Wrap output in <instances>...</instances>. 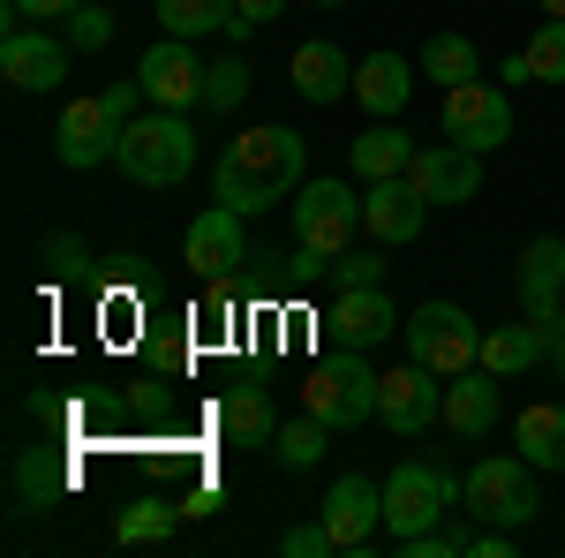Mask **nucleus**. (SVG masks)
<instances>
[{
    "instance_id": "2eb2a0df",
    "label": "nucleus",
    "mask_w": 565,
    "mask_h": 558,
    "mask_svg": "<svg viewBox=\"0 0 565 558\" xmlns=\"http://www.w3.org/2000/svg\"><path fill=\"white\" fill-rule=\"evenodd\" d=\"M317 520L332 528V544L340 551H362L377 528H385V483H370V475H340L332 491H324V506H317Z\"/></svg>"
},
{
    "instance_id": "7ed1b4c3",
    "label": "nucleus",
    "mask_w": 565,
    "mask_h": 558,
    "mask_svg": "<svg viewBox=\"0 0 565 558\" xmlns=\"http://www.w3.org/2000/svg\"><path fill=\"white\" fill-rule=\"evenodd\" d=\"M399 333H407V362H423L437 378H460V370L482 362V325L460 302H423V309H407Z\"/></svg>"
},
{
    "instance_id": "bb28decb",
    "label": "nucleus",
    "mask_w": 565,
    "mask_h": 558,
    "mask_svg": "<svg viewBox=\"0 0 565 558\" xmlns=\"http://www.w3.org/2000/svg\"><path fill=\"white\" fill-rule=\"evenodd\" d=\"M535 362H543V333H535V317H521V325H490V333H482V370L521 378V370H535Z\"/></svg>"
},
{
    "instance_id": "ddd939ff",
    "label": "nucleus",
    "mask_w": 565,
    "mask_h": 558,
    "mask_svg": "<svg viewBox=\"0 0 565 558\" xmlns=\"http://www.w3.org/2000/svg\"><path fill=\"white\" fill-rule=\"evenodd\" d=\"M136 84H143V98H151V106L189 114V106H204V61L189 53V39H174V31H167V39L136 61Z\"/></svg>"
},
{
    "instance_id": "f3484780",
    "label": "nucleus",
    "mask_w": 565,
    "mask_h": 558,
    "mask_svg": "<svg viewBox=\"0 0 565 558\" xmlns=\"http://www.w3.org/2000/svg\"><path fill=\"white\" fill-rule=\"evenodd\" d=\"M407 181H415L430 204H476V189H482V151H468V144H430V151H415Z\"/></svg>"
},
{
    "instance_id": "a211bd4d",
    "label": "nucleus",
    "mask_w": 565,
    "mask_h": 558,
    "mask_svg": "<svg viewBox=\"0 0 565 558\" xmlns=\"http://www.w3.org/2000/svg\"><path fill=\"white\" fill-rule=\"evenodd\" d=\"M287 84L302 91L309 106H340L354 91V69L332 39H309V45H295V61H287Z\"/></svg>"
},
{
    "instance_id": "aec40b11",
    "label": "nucleus",
    "mask_w": 565,
    "mask_h": 558,
    "mask_svg": "<svg viewBox=\"0 0 565 558\" xmlns=\"http://www.w3.org/2000/svg\"><path fill=\"white\" fill-rule=\"evenodd\" d=\"M407 91H415L407 53H370V61H354V106H362L370 122H392V114L407 106Z\"/></svg>"
},
{
    "instance_id": "cd10ccee",
    "label": "nucleus",
    "mask_w": 565,
    "mask_h": 558,
    "mask_svg": "<svg viewBox=\"0 0 565 558\" xmlns=\"http://www.w3.org/2000/svg\"><path fill=\"white\" fill-rule=\"evenodd\" d=\"M348 167L362 173V181H392V173H407V167H415V151H407V136L392 129V122H377V129H362V136H354Z\"/></svg>"
},
{
    "instance_id": "4c0bfd02",
    "label": "nucleus",
    "mask_w": 565,
    "mask_h": 558,
    "mask_svg": "<svg viewBox=\"0 0 565 558\" xmlns=\"http://www.w3.org/2000/svg\"><path fill=\"white\" fill-rule=\"evenodd\" d=\"M535 333H543V362L565 378V309H543V317H535Z\"/></svg>"
},
{
    "instance_id": "39448f33",
    "label": "nucleus",
    "mask_w": 565,
    "mask_h": 558,
    "mask_svg": "<svg viewBox=\"0 0 565 558\" xmlns=\"http://www.w3.org/2000/svg\"><path fill=\"white\" fill-rule=\"evenodd\" d=\"M452 498H460L452 468H437V461H399V468L385 475V536H392V544H407V536L437 528Z\"/></svg>"
},
{
    "instance_id": "c756f323",
    "label": "nucleus",
    "mask_w": 565,
    "mask_h": 558,
    "mask_svg": "<svg viewBox=\"0 0 565 558\" xmlns=\"http://www.w3.org/2000/svg\"><path fill=\"white\" fill-rule=\"evenodd\" d=\"M324 438H332V423H317L302 408V423L271 430V461H279V468H317V461H324Z\"/></svg>"
},
{
    "instance_id": "423d86ee",
    "label": "nucleus",
    "mask_w": 565,
    "mask_h": 558,
    "mask_svg": "<svg viewBox=\"0 0 565 558\" xmlns=\"http://www.w3.org/2000/svg\"><path fill=\"white\" fill-rule=\"evenodd\" d=\"M535 461H521V453H490V461H476L468 468V514L490 520V528H527L535 520Z\"/></svg>"
},
{
    "instance_id": "6e6552de",
    "label": "nucleus",
    "mask_w": 565,
    "mask_h": 558,
    "mask_svg": "<svg viewBox=\"0 0 565 558\" xmlns=\"http://www.w3.org/2000/svg\"><path fill=\"white\" fill-rule=\"evenodd\" d=\"M121 129H129V114H121L106 91H98V98H68L61 122H53V159L76 167V173L106 167V159L121 151Z\"/></svg>"
},
{
    "instance_id": "5701e85b",
    "label": "nucleus",
    "mask_w": 565,
    "mask_h": 558,
    "mask_svg": "<svg viewBox=\"0 0 565 558\" xmlns=\"http://www.w3.org/2000/svg\"><path fill=\"white\" fill-rule=\"evenodd\" d=\"M218 430H226V445H271V430H279L271 392L264 386H226L218 392Z\"/></svg>"
},
{
    "instance_id": "a19ab883",
    "label": "nucleus",
    "mask_w": 565,
    "mask_h": 558,
    "mask_svg": "<svg viewBox=\"0 0 565 558\" xmlns=\"http://www.w3.org/2000/svg\"><path fill=\"white\" fill-rule=\"evenodd\" d=\"M535 8H543V15H565V0H535Z\"/></svg>"
},
{
    "instance_id": "a878e982",
    "label": "nucleus",
    "mask_w": 565,
    "mask_h": 558,
    "mask_svg": "<svg viewBox=\"0 0 565 558\" xmlns=\"http://www.w3.org/2000/svg\"><path fill=\"white\" fill-rule=\"evenodd\" d=\"M513 445H521V461H535V468H565V408H551V400L521 408Z\"/></svg>"
},
{
    "instance_id": "9d476101",
    "label": "nucleus",
    "mask_w": 565,
    "mask_h": 558,
    "mask_svg": "<svg viewBox=\"0 0 565 558\" xmlns=\"http://www.w3.org/2000/svg\"><path fill=\"white\" fill-rule=\"evenodd\" d=\"M513 136V98L498 84H452L445 91V144H468V151H498Z\"/></svg>"
},
{
    "instance_id": "e433bc0d",
    "label": "nucleus",
    "mask_w": 565,
    "mask_h": 558,
    "mask_svg": "<svg viewBox=\"0 0 565 558\" xmlns=\"http://www.w3.org/2000/svg\"><path fill=\"white\" fill-rule=\"evenodd\" d=\"M84 0H8V23H68Z\"/></svg>"
},
{
    "instance_id": "473e14b6",
    "label": "nucleus",
    "mask_w": 565,
    "mask_h": 558,
    "mask_svg": "<svg viewBox=\"0 0 565 558\" xmlns=\"http://www.w3.org/2000/svg\"><path fill=\"white\" fill-rule=\"evenodd\" d=\"M68 45H76V53H106V45H114V8L84 0V8L68 15Z\"/></svg>"
},
{
    "instance_id": "37998d69",
    "label": "nucleus",
    "mask_w": 565,
    "mask_h": 558,
    "mask_svg": "<svg viewBox=\"0 0 565 558\" xmlns=\"http://www.w3.org/2000/svg\"><path fill=\"white\" fill-rule=\"evenodd\" d=\"M558 309H565V302H558Z\"/></svg>"
},
{
    "instance_id": "0eeeda50",
    "label": "nucleus",
    "mask_w": 565,
    "mask_h": 558,
    "mask_svg": "<svg viewBox=\"0 0 565 558\" xmlns=\"http://www.w3.org/2000/svg\"><path fill=\"white\" fill-rule=\"evenodd\" d=\"M295 250H317V257H348L354 227H362V197L348 181H302L295 189Z\"/></svg>"
},
{
    "instance_id": "c9c22d12",
    "label": "nucleus",
    "mask_w": 565,
    "mask_h": 558,
    "mask_svg": "<svg viewBox=\"0 0 565 558\" xmlns=\"http://www.w3.org/2000/svg\"><path fill=\"white\" fill-rule=\"evenodd\" d=\"M279 551H287V558H332L340 544H332V528H324V520H302V528H287V536H279Z\"/></svg>"
},
{
    "instance_id": "58836bf2",
    "label": "nucleus",
    "mask_w": 565,
    "mask_h": 558,
    "mask_svg": "<svg viewBox=\"0 0 565 558\" xmlns=\"http://www.w3.org/2000/svg\"><path fill=\"white\" fill-rule=\"evenodd\" d=\"M476 558H513V528H482V536H476Z\"/></svg>"
},
{
    "instance_id": "9b49d317",
    "label": "nucleus",
    "mask_w": 565,
    "mask_h": 558,
    "mask_svg": "<svg viewBox=\"0 0 565 558\" xmlns=\"http://www.w3.org/2000/svg\"><path fill=\"white\" fill-rule=\"evenodd\" d=\"M242 219L234 204H212V212L189 219V242H181V264L196 272V280H234L242 264H249V242H242Z\"/></svg>"
},
{
    "instance_id": "2f4dec72",
    "label": "nucleus",
    "mask_w": 565,
    "mask_h": 558,
    "mask_svg": "<svg viewBox=\"0 0 565 558\" xmlns=\"http://www.w3.org/2000/svg\"><path fill=\"white\" fill-rule=\"evenodd\" d=\"M242 98H249V61H242V53L212 61V69H204V106H212V114H234Z\"/></svg>"
},
{
    "instance_id": "4be33fe9",
    "label": "nucleus",
    "mask_w": 565,
    "mask_h": 558,
    "mask_svg": "<svg viewBox=\"0 0 565 558\" xmlns=\"http://www.w3.org/2000/svg\"><path fill=\"white\" fill-rule=\"evenodd\" d=\"M159 23H167L174 39H204V31L249 39V31H257V23L242 15V0H159Z\"/></svg>"
},
{
    "instance_id": "20e7f679",
    "label": "nucleus",
    "mask_w": 565,
    "mask_h": 558,
    "mask_svg": "<svg viewBox=\"0 0 565 558\" xmlns=\"http://www.w3.org/2000/svg\"><path fill=\"white\" fill-rule=\"evenodd\" d=\"M302 408L317 415V423H332V430H354V423L377 415V370L362 362V347H332V355L309 370Z\"/></svg>"
},
{
    "instance_id": "b1692460",
    "label": "nucleus",
    "mask_w": 565,
    "mask_h": 558,
    "mask_svg": "<svg viewBox=\"0 0 565 558\" xmlns=\"http://www.w3.org/2000/svg\"><path fill=\"white\" fill-rule=\"evenodd\" d=\"M68 483H76L68 461H61V453H45V445H31V453L15 461V506H23V514H45V506H61V498H68Z\"/></svg>"
},
{
    "instance_id": "f704fd0d",
    "label": "nucleus",
    "mask_w": 565,
    "mask_h": 558,
    "mask_svg": "<svg viewBox=\"0 0 565 558\" xmlns=\"http://www.w3.org/2000/svg\"><path fill=\"white\" fill-rule=\"evenodd\" d=\"M84 264H90V250L76 234H45V272L53 280H84Z\"/></svg>"
},
{
    "instance_id": "dca6fc26",
    "label": "nucleus",
    "mask_w": 565,
    "mask_h": 558,
    "mask_svg": "<svg viewBox=\"0 0 565 558\" xmlns=\"http://www.w3.org/2000/svg\"><path fill=\"white\" fill-rule=\"evenodd\" d=\"M423 219H430V197H423L407 173H392V181H370V189H362V234H370V242H385V250L415 242V234H423Z\"/></svg>"
},
{
    "instance_id": "c85d7f7f",
    "label": "nucleus",
    "mask_w": 565,
    "mask_h": 558,
    "mask_svg": "<svg viewBox=\"0 0 565 558\" xmlns=\"http://www.w3.org/2000/svg\"><path fill=\"white\" fill-rule=\"evenodd\" d=\"M423 76L430 84H476L482 76V53H476V39H460V31H437L430 45H423Z\"/></svg>"
},
{
    "instance_id": "412c9836",
    "label": "nucleus",
    "mask_w": 565,
    "mask_h": 558,
    "mask_svg": "<svg viewBox=\"0 0 565 558\" xmlns=\"http://www.w3.org/2000/svg\"><path fill=\"white\" fill-rule=\"evenodd\" d=\"M498 386H505V378H498V370H460V378H452V386H445V423L460 430V438H482V430L498 423Z\"/></svg>"
},
{
    "instance_id": "79ce46f5",
    "label": "nucleus",
    "mask_w": 565,
    "mask_h": 558,
    "mask_svg": "<svg viewBox=\"0 0 565 558\" xmlns=\"http://www.w3.org/2000/svg\"><path fill=\"white\" fill-rule=\"evenodd\" d=\"M309 8H348V0H309Z\"/></svg>"
},
{
    "instance_id": "393cba45",
    "label": "nucleus",
    "mask_w": 565,
    "mask_h": 558,
    "mask_svg": "<svg viewBox=\"0 0 565 558\" xmlns=\"http://www.w3.org/2000/svg\"><path fill=\"white\" fill-rule=\"evenodd\" d=\"M505 84H565V15L535 23V39L505 61Z\"/></svg>"
},
{
    "instance_id": "6ab92c4d",
    "label": "nucleus",
    "mask_w": 565,
    "mask_h": 558,
    "mask_svg": "<svg viewBox=\"0 0 565 558\" xmlns=\"http://www.w3.org/2000/svg\"><path fill=\"white\" fill-rule=\"evenodd\" d=\"M513 287H521L527 317H543V309H558V302H565V242H558V234H535V242L521 250Z\"/></svg>"
},
{
    "instance_id": "7c9ffc66",
    "label": "nucleus",
    "mask_w": 565,
    "mask_h": 558,
    "mask_svg": "<svg viewBox=\"0 0 565 558\" xmlns=\"http://www.w3.org/2000/svg\"><path fill=\"white\" fill-rule=\"evenodd\" d=\"M174 498H136V506H121V520H114V544H167L174 536Z\"/></svg>"
},
{
    "instance_id": "72a5a7b5",
    "label": "nucleus",
    "mask_w": 565,
    "mask_h": 558,
    "mask_svg": "<svg viewBox=\"0 0 565 558\" xmlns=\"http://www.w3.org/2000/svg\"><path fill=\"white\" fill-rule=\"evenodd\" d=\"M385 272H392V264L377 257V250H348V257H332V280H340V287H385Z\"/></svg>"
},
{
    "instance_id": "1a4fd4ad",
    "label": "nucleus",
    "mask_w": 565,
    "mask_h": 558,
    "mask_svg": "<svg viewBox=\"0 0 565 558\" xmlns=\"http://www.w3.org/2000/svg\"><path fill=\"white\" fill-rule=\"evenodd\" d=\"M377 423L392 438H423L430 423H445V378L423 370V362H399L377 378Z\"/></svg>"
},
{
    "instance_id": "f03ea898",
    "label": "nucleus",
    "mask_w": 565,
    "mask_h": 558,
    "mask_svg": "<svg viewBox=\"0 0 565 558\" xmlns=\"http://www.w3.org/2000/svg\"><path fill=\"white\" fill-rule=\"evenodd\" d=\"M114 167L129 173L136 189H174L196 173V129L181 122L174 106H151L143 122L121 129V151H114Z\"/></svg>"
},
{
    "instance_id": "f257e3e1",
    "label": "nucleus",
    "mask_w": 565,
    "mask_h": 558,
    "mask_svg": "<svg viewBox=\"0 0 565 558\" xmlns=\"http://www.w3.org/2000/svg\"><path fill=\"white\" fill-rule=\"evenodd\" d=\"M302 181H309V144L295 129H242L218 151V173H212L218 204H234V212H271Z\"/></svg>"
},
{
    "instance_id": "f8f14e48",
    "label": "nucleus",
    "mask_w": 565,
    "mask_h": 558,
    "mask_svg": "<svg viewBox=\"0 0 565 558\" xmlns=\"http://www.w3.org/2000/svg\"><path fill=\"white\" fill-rule=\"evenodd\" d=\"M317 325H324V340H332V347H362V355H370L377 340L399 333V309H392L385 287H340V295L324 302Z\"/></svg>"
},
{
    "instance_id": "ea45409f",
    "label": "nucleus",
    "mask_w": 565,
    "mask_h": 558,
    "mask_svg": "<svg viewBox=\"0 0 565 558\" xmlns=\"http://www.w3.org/2000/svg\"><path fill=\"white\" fill-rule=\"evenodd\" d=\"M279 8H287V0H242V15H249V23H271Z\"/></svg>"
},
{
    "instance_id": "4468645a",
    "label": "nucleus",
    "mask_w": 565,
    "mask_h": 558,
    "mask_svg": "<svg viewBox=\"0 0 565 558\" xmlns=\"http://www.w3.org/2000/svg\"><path fill=\"white\" fill-rule=\"evenodd\" d=\"M68 53H76V45L53 39L45 23H8V39H0V76L15 91H53L68 76Z\"/></svg>"
}]
</instances>
